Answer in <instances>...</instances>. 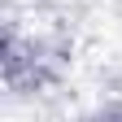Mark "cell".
Masks as SVG:
<instances>
[{"label": "cell", "instance_id": "cell-1", "mask_svg": "<svg viewBox=\"0 0 122 122\" xmlns=\"http://www.w3.org/2000/svg\"><path fill=\"white\" fill-rule=\"evenodd\" d=\"M87 122H122V100H105L100 109H92Z\"/></svg>", "mask_w": 122, "mask_h": 122}]
</instances>
